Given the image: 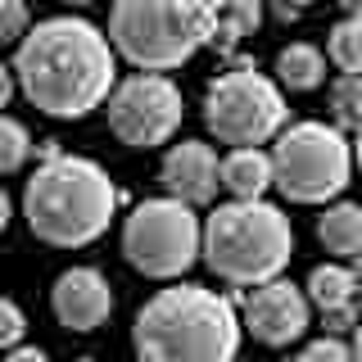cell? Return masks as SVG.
Returning <instances> with one entry per match:
<instances>
[{
    "instance_id": "6da1fadb",
    "label": "cell",
    "mask_w": 362,
    "mask_h": 362,
    "mask_svg": "<svg viewBox=\"0 0 362 362\" xmlns=\"http://www.w3.org/2000/svg\"><path fill=\"white\" fill-rule=\"evenodd\" d=\"M14 73L28 100L50 118H86L113 90V50L86 18H45L18 37Z\"/></svg>"
},
{
    "instance_id": "7a4b0ae2",
    "label": "cell",
    "mask_w": 362,
    "mask_h": 362,
    "mask_svg": "<svg viewBox=\"0 0 362 362\" xmlns=\"http://www.w3.org/2000/svg\"><path fill=\"white\" fill-rule=\"evenodd\" d=\"M41 158L45 163L37 168V177L28 181V195H23L32 235L59 249H77L105 235L113 209H118V190H113L109 173L90 158L54 150V145H45Z\"/></svg>"
},
{
    "instance_id": "3957f363",
    "label": "cell",
    "mask_w": 362,
    "mask_h": 362,
    "mask_svg": "<svg viewBox=\"0 0 362 362\" xmlns=\"http://www.w3.org/2000/svg\"><path fill=\"white\" fill-rule=\"evenodd\" d=\"M136 354L141 362H235L240 317L204 286L158 290L136 317Z\"/></svg>"
},
{
    "instance_id": "277c9868",
    "label": "cell",
    "mask_w": 362,
    "mask_h": 362,
    "mask_svg": "<svg viewBox=\"0 0 362 362\" xmlns=\"http://www.w3.org/2000/svg\"><path fill=\"white\" fill-rule=\"evenodd\" d=\"M199 249L209 267L231 286H258L281 276L294 254L290 218L267 199H231L204 222Z\"/></svg>"
},
{
    "instance_id": "5b68a950",
    "label": "cell",
    "mask_w": 362,
    "mask_h": 362,
    "mask_svg": "<svg viewBox=\"0 0 362 362\" xmlns=\"http://www.w3.org/2000/svg\"><path fill=\"white\" fill-rule=\"evenodd\" d=\"M213 18L204 0H113L109 37L141 73H163L213 41Z\"/></svg>"
},
{
    "instance_id": "8992f818",
    "label": "cell",
    "mask_w": 362,
    "mask_h": 362,
    "mask_svg": "<svg viewBox=\"0 0 362 362\" xmlns=\"http://www.w3.org/2000/svg\"><path fill=\"white\" fill-rule=\"evenodd\" d=\"M272 158V186H281L294 204L335 199L354 177V136L326 122H299L276 132Z\"/></svg>"
},
{
    "instance_id": "52a82bcc",
    "label": "cell",
    "mask_w": 362,
    "mask_h": 362,
    "mask_svg": "<svg viewBox=\"0 0 362 362\" xmlns=\"http://www.w3.org/2000/svg\"><path fill=\"white\" fill-rule=\"evenodd\" d=\"M122 254L145 276H181L199 254V218L181 199H145L122 226Z\"/></svg>"
},
{
    "instance_id": "ba28073f",
    "label": "cell",
    "mask_w": 362,
    "mask_h": 362,
    "mask_svg": "<svg viewBox=\"0 0 362 362\" xmlns=\"http://www.w3.org/2000/svg\"><path fill=\"white\" fill-rule=\"evenodd\" d=\"M204 122L226 145H263L286 127V100L254 68L222 73L204 95Z\"/></svg>"
},
{
    "instance_id": "9c48e42d",
    "label": "cell",
    "mask_w": 362,
    "mask_h": 362,
    "mask_svg": "<svg viewBox=\"0 0 362 362\" xmlns=\"http://www.w3.org/2000/svg\"><path fill=\"white\" fill-rule=\"evenodd\" d=\"M109 100V127L122 145L154 150L181 127V90L163 73H136L113 86Z\"/></svg>"
},
{
    "instance_id": "30bf717a",
    "label": "cell",
    "mask_w": 362,
    "mask_h": 362,
    "mask_svg": "<svg viewBox=\"0 0 362 362\" xmlns=\"http://www.w3.org/2000/svg\"><path fill=\"white\" fill-rule=\"evenodd\" d=\"M245 326L263 344H290L308 331V299H303L299 286H290L281 276L258 281V286H249L245 299Z\"/></svg>"
},
{
    "instance_id": "8fae6325",
    "label": "cell",
    "mask_w": 362,
    "mask_h": 362,
    "mask_svg": "<svg viewBox=\"0 0 362 362\" xmlns=\"http://www.w3.org/2000/svg\"><path fill=\"white\" fill-rule=\"evenodd\" d=\"M113 313V290L95 267H73L54 281V317L68 331H95Z\"/></svg>"
},
{
    "instance_id": "7c38bea8",
    "label": "cell",
    "mask_w": 362,
    "mask_h": 362,
    "mask_svg": "<svg viewBox=\"0 0 362 362\" xmlns=\"http://www.w3.org/2000/svg\"><path fill=\"white\" fill-rule=\"evenodd\" d=\"M163 190L181 204H209L218 195V154L204 141H181L163 158Z\"/></svg>"
},
{
    "instance_id": "4fadbf2b",
    "label": "cell",
    "mask_w": 362,
    "mask_h": 362,
    "mask_svg": "<svg viewBox=\"0 0 362 362\" xmlns=\"http://www.w3.org/2000/svg\"><path fill=\"white\" fill-rule=\"evenodd\" d=\"M218 186H226L235 199H263L272 186V158L258 145H235L218 163Z\"/></svg>"
},
{
    "instance_id": "5bb4252c",
    "label": "cell",
    "mask_w": 362,
    "mask_h": 362,
    "mask_svg": "<svg viewBox=\"0 0 362 362\" xmlns=\"http://www.w3.org/2000/svg\"><path fill=\"white\" fill-rule=\"evenodd\" d=\"M354 294H358V272L339 267V263H326L308 276V294H303V299L317 303L322 317H326V313H349L354 308Z\"/></svg>"
},
{
    "instance_id": "9a60e30c",
    "label": "cell",
    "mask_w": 362,
    "mask_h": 362,
    "mask_svg": "<svg viewBox=\"0 0 362 362\" xmlns=\"http://www.w3.org/2000/svg\"><path fill=\"white\" fill-rule=\"evenodd\" d=\"M317 235H322V245L331 249V254L354 263L362 254V209L358 204H335V209H326L322 222H317Z\"/></svg>"
},
{
    "instance_id": "2e32d148",
    "label": "cell",
    "mask_w": 362,
    "mask_h": 362,
    "mask_svg": "<svg viewBox=\"0 0 362 362\" xmlns=\"http://www.w3.org/2000/svg\"><path fill=\"white\" fill-rule=\"evenodd\" d=\"M263 23V0H222L218 18H213V41H222V50H231L235 41L254 37Z\"/></svg>"
},
{
    "instance_id": "e0dca14e",
    "label": "cell",
    "mask_w": 362,
    "mask_h": 362,
    "mask_svg": "<svg viewBox=\"0 0 362 362\" xmlns=\"http://www.w3.org/2000/svg\"><path fill=\"white\" fill-rule=\"evenodd\" d=\"M276 73L290 90H313L326 77V59H322L317 45H286L276 54Z\"/></svg>"
},
{
    "instance_id": "ac0fdd59",
    "label": "cell",
    "mask_w": 362,
    "mask_h": 362,
    "mask_svg": "<svg viewBox=\"0 0 362 362\" xmlns=\"http://www.w3.org/2000/svg\"><path fill=\"white\" fill-rule=\"evenodd\" d=\"M331 109H335V127L344 136H354L362 127V77L358 73H344L331 90Z\"/></svg>"
},
{
    "instance_id": "d6986e66",
    "label": "cell",
    "mask_w": 362,
    "mask_h": 362,
    "mask_svg": "<svg viewBox=\"0 0 362 362\" xmlns=\"http://www.w3.org/2000/svg\"><path fill=\"white\" fill-rule=\"evenodd\" d=\"M331 59L339 64V73H358V68H362V18L358 14H349L344 23H335Z\"/></svg>"
},
{
    "instance_id": "ffe728a7",
    "label": "cell",
    "mask_w": 362,
    "mask_h": 362,
    "mask_svg": "<svg viewBox=\"0 0 362 362\" xmlns=\"http://www.w3.org/2000/svg\"><path fill=\"white\" fill-rule=\"evenodd\" d=\"M28 154H32V141H28V132H23V122L0 118V177L18 173V168L28 163Z\"/></svg>"
},
{
    "instance_id": "44dd1931",
    "label": "cell",
    "mask_w": 362,
    "mask_h": 362,
    "mask_svg": "<svg viewBox=\"0 0 362 362\" xmlns=\"http://www.w3.org/2000/svg\"><path fill=\"white\" fill-rule=\"evenodd\" d=\"M294 362H358V349L344 335H326V339H313Z\"/></svg>"
},
{
    "instance_id": "7402d4cb",
    "label": "cell",
    "mask_w": 362,
    "mask_h": 362,
    "mask_svg": "<svg viewBox=\"0 0 362 362\" xmlns=\"http://www.w3.org/2000/svg\"><path fill=\"white\" fill-rule=\"evenodd\" d=\"M28 32V0H0V45L18 41Z\"/></svg>"
},
{
    "instance_id": "603a6c76",
    "label": "cell",
    "mask_w": 362,
    "mask_h": 362,
    "mask_svg": "<svg viewBox=\"0 0 362 362\" xmlns=\"http://www.w3.org/2000/svg\"><path fill=\"white\" fill-rule=\"evenodd\" d=\"M23 331H28V322H23V313H18V303H9V299H0V349H14Z\"/></svg>"
},
{
    "instance_id": "cb8c5ba5",
    "label": "cell",
    "mask_w": 362,
    "mask_h": 362,
    "mask_svg": "<svg viewBox=\"0 0 362 362\" xmlns=\"http://www.w3.org/2000/svg\"><path fill=\"white\" fill-rule=\"evenodd\" d=\"M5 362H50V358H45L41 349H18V344H14V354H9Z\"/></svg>"
},
{
    "instance_id": "d4e9b609",
    "label": "cell",
    "mask_w": 362,
    "mask_h": 362,
    "mask_svg": "<svg viewBox=\"0 0 362 362\" xmlns=\"http://www.w3.org/2000/svg\"><path fill=\"white\" fill-rule=\"evenodd\" d=\"M9 95H14V77H9V68L0 64V109L9 105Z\"/></svg>"
},
{
    "instance_id": "484cf974",
    "label": "cell",
    "mask_w": 362,
    "mask_h": 362,
    "mask_svg": "<svg viewBox=\"0 0 362 362\" xmlns=\"http://www.w3.org/2000/svg\"><path fill=\"white\" fill-rule=\"evenodd\" d=\"M303 5H313V0H281V18H294Z\"/></svg>"
},
{
    "instance_id": "4316f807",
    "label": "cell",
    "mask_w": 362,
    "mask_h": 362,
    "mask_svg": "<svg viewBox=\"0 0 362 362\" xmlns=\"http://www.w3.org/2000/svg\"><path fill=\"white\" fill-rule=\"evenodd\" d=\"M5 226H9V195L0 190V231H5Z\"/></svg>"
},
{
    "instance_id": "83f0119b",
    "label": "cell",
    "mask_w": 362,
    "mask_h": 362,
    "mask_svg": "<svg viewBox=\"0 0 362 362\" xmlns=\"http://www.w3.org/2000/svg\"><path fill=\"white\" fill-rule=\"evenodd\" d=\"M339 5H344V14H358V5H362V0H339Z\"/></svg>"
},
{
    "instance_id": "f1b7e54d",
    "label": "cell",
    "mask_w": 362,
    "mask_h": 362,
    "mask_svg": "<svg viewBox=\"0 0 362 362\" xmlns=\"http://www.w3.org/2000/svg\"><path fill=\"white\" fill-rule=\"evenodd\" d=\"M204 5H213V9H218V5H222V0H204Z\"/></svg>"
},
{
    "instance_id": "f546056e",
    "label": "cell",
    "mask_w": 362,
    "mask_h": 362,
    "mask_svg": "<svg viewBox=\"0 0 362 362\" xmlns=\"http://www.w3.org/2000/svg\"><path fill=\"white\" fill-rule=\"evenodd\" d=\"M73 5H82V0H73Z\"/></svg>"
}]
</instances>
